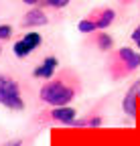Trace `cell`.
<instances>
[{
    "label": "cell",
    "mask_w": 140,
    "mask_h": 146,
    "mask_svg": "<svg viewBox=\"0 0 140 146\" xmlns=\"http://www.w3.org/2000/svg\"><path fill=\"white\" fill-rule=\"evenodd\" d=\"M83 91V83L79 73L63 67L61 71H57L55 77H51L47 81H43V85L39 87V104L47 106V108H63V106H71V102H75Z\"/></svg>",
    "instance_id": "1"
},
{
    "label": "cell",
    "mask_w": 140,
    "mask_h": 146,
    "mask_svg": "<svg viewBox=\"0 0 140 146\" xmlns=\"http://www.w3.org/2000/svg\"><path fill=\"white\" fill-rule=\"evenodd\" d=\"M140 69V51L134 47H118L106 59V73L112 81H122Z\"/></svg>",
    "instance_id": "2"
},
{
    "label": "cell",
    "mask_w": 140,
    "mask_h": 146,
    "mask_svg": "<svg viewBox=\"0 0 140 146\" xmlns=\"http://www.w3.org/2000/svg\"><path fill=\"white\" fill-rule=\"evenodd\" d=\"M0 106L10 112H25L27 102L23 98V87L14 75L0 73Z\"/></svg>",
    "instance_id": "3"
},
{
    "label": "cell",
    "mask_w": 140,
    "mask_h": 146,
    "mask_svg": "<svg viewBox=\"0 0 140 146\" xmlns=\"http://www.w3.org/2000/svg\"><path fill=\"white\" fill-rule=\"evenodd\" d=\"M77 118V110L73 106H63V108H45L35 116L37 124H63L71 126V122Z\"/></svg>",
    "instance_id": "4"
},
{
    "label": "cell",
    "mask_w": 140,
    "mask_h": 146,
    "mask_svg": "<svg viewBox=\"0 0 140 146\" xmlns=\"http://www.w3.org/2000/svg\"><path fill=\"white\" fill-rule=\"evenodd\" d=\"M59 57L57 55H47V57H43L37 65L33 67V77L35 79H41V81H47L51 77L57 75L59 71Z\"/></svg>",
    "instance_id": "5"
},
{
    "label": "cell",
    "mask_w": 140,
    "mask_h": 146,
    "mask_svg": "<svg viewBox=\"0 0 140 146\" xmlns=\"http://www.w3.org/2000/svg\"><path fill=\"white\" fill-rule=\"evenodd\" d=\"M87 16L96 23L98 31H108L116 23V10L112 6H98V8H94L90 14H87Z\"/></svg>",
    "instance_id": "6"
},
{
    "label": "cell",
    "mask_w": 140,
    "mask_h": 146,
    "mask_svg": "<svg viewBox=\"0 0 140 146\" xmlns=\"http://www.w3.org/2000/svg\"><path fill=\"white\" fill-rule=\"evenodd\" d=\"M47 23H49V16H47L45 8L35 6V8H29V10L23 14L21 27H23V29H37V27H45Z\"/></svg>",
    "instance_id": "7"
},
{
    "label": "cell",
    "mask_w": 140,
    "mask_h": 146,
    "mask_svg": "<svg viewBox=\"0 0 140 146\" xmlns=\"http://www.w3.org/2000/svg\"><path fill=\"white\" fill-rule=\"evenodd\" d=\"M138 89H136V83L132 81V85L126 89L124 98H122V112H124L130 120H136L138 116Z\"/></svg>",
    "instance_id": "8"
},
{
    "label": "cell",
    "mask_w": 140,
    "mask_h": 146,
    "mask_svg": "<svg viewBox=\"0 0 140 146\" xmlns=\"http://www.w3.org/2000/svg\"><path fill=\"white\" fill-rule=\"evenodd\" d=\"M92 43L96 45V49L100 53H112L114 51V36L110 33H104V31H98L92 35Z\"/></svg>",
    "instance_id": "9"
},
{
    "label": "cell",
    "mask_w": 140,
    "mask_h": 146,
    "mask_svg": "<svg viewBox=\"0 0 140 146\" xmlns=\"http://www.w3.org/2000/svg\"><path fill=\"white\" fill-rule=\"evenodd\" d=\"M104 124V116L102 114H96V112H90V114H85L81 118H75L71 122V126L75 128H85V126H90V128H100Z\"/></svg>",
    "instance_id": "10"
},
{
    "label": "cell",
    "mask_w": 140,
    "mask_h": 146,
    "mask_svg": "<svg viewBox=\"0 0 140 146\" xmlns=\"http://www.w3.org/2000/svg\"><path fill=\"white\" fill-rule=\"evenodd\" d=\"M12 53H14V57L25 59V57H29V55H33V53H35V49H33V47L23 39V36H21L19 41H14V43H12Z\"/></svg>",
    "instance_id": "11"
},
{
    "label": "cell",
    "mask_w": 140,
    "mask_h": 146,
    "mask_svg": "<svg viewBox=\"0 0 140 146\" xmlns=\"http://www.w3.org/2000/svg\"><path fill=\"white\" fill-rule=\"evenodd\" d=\"M77 31L81 35H94V33H98V27H96V23L92 21L90 16H83L81 21L77 23Z\"/></svg>",
    "instance_id": "12"
},
{
    "label": "cell",
    "mask_w": 140,
    "mask_h": 146,
    "mask_svg": "<svg viewBox=\"0 0 140 146\" xmlns=\"http://www.w3.org/2000/svg\"><path fill=\"white\" fill-rule=\"evenodd\" d=\"M71 0H45L41 8H51V10H61L65 6H69Z\"/></svg>",
    "instance_id": "13"
},
{
    "label": "cell",
    "mask_w": 140,
    "mask_h": 146,
    "mask_svg": "<svg viewBox=\"0 0 140 146\" xmlns=\"http://www.w3.org/2000/svg\"><path fill=\"white\" fill-rule=\"evenodd\" d=\"M12 39V27L10 25H0V43Z\"/></svg>",
    "instance_id": "14"
},
{
    "label": "cell",
    "mask_w": 140,
    "mask_h": 146,
    "mask_svg": "<svg viewBox=\"0 0 140 146\" xmlns=\"http://www.w3.org/2000/svg\"><path fill=\"white\" fill-rule=\"evenodd\" d=\"M23 144H25V138H12V140L2 142L0 146H23Z\"/></svg>",
    "instance_id": "15"
},
{
    "label": "cell",
    "mask_w": 140,
    "mask_h": 146,
    "mask_svg": "<svg viewBox=\"0 0 140 146\" xmlns=\"http://www.w3.org/2000/svg\"><path fill=\"white\" fill-rule=\"evenodd\" d=\"M130 39H132V43L136 45V43H140V25H136L134 27V31H132V35H130Z\"/></svg>",
    "instance_id": "16"
},
{
    "label": "cell",
    "mask_w": 140,
    "mask_h": 146,
    "mask_svg": "<svg viewBox=\"0 0 140 146\" xmlns=\"http://www.w3.org/2000/svg\"><path fill=\"white\" fill-rule=\"evenodd\" d=\"M23 2H25L27 6L35 8V6H43V2H45V0H23Z\"/></svg>",
    "instance_id": "17"
},
{
    "label": "cell",
    "mask_w": 140,
    "mask_h": 146,
    "mask_svg": "<svg viewBox=\"0 0 140 146\" xmlns=\"http://www.w3.org/2000/svg\"><path fill=\"white\" fill-rule=\"evenodd\" d=\"M134 83H136V89H138V102H140V77H138Z\"/></svg>",
    "instance_id": "18"
},
{
    "label": "cell",
    "mask_w": 140,
    "mask_h": 146,
    "mask_svg": "<svg viewBox=\"0 0 140 146\" xmlns=\"http://www.w3.org/2000/svg\"><path fill=\"white\" fill-rule=\"evenodd\" d=\"M134 2V0H120V4H124V6H130Z\"/></svg>",
    "instance_id": "19"
},
{
    "label": "cell",
    "mask_w": 140,
    "mask_h": 146,
    "mask_svg": "<svg viewBox=\"0 0 140 146\" xmlns=\"http://www.w3.org/2000/svg\"><path fill=\"white\" fill-rule=\"evenodd\" d=\"M0 55H2V43H0Z\"/></svg>",
    "instance_id": "20"
},
{
    "label": "cell",
    "mask_w": 140,
    "mask_h": 146,
    "mask_svg": "<svg viewBox=\"0 0 140 146\" xmlns=\"http://www.w3.org/2000/svg\"><path fill=\"white\" fill-rule=\"evenodd\" d=\"M136 49H140V43H136Z\"/></svg>",
    "instance_id": "21"
},
{
    "label": "cell",
    "mask_w": 140,
    "mask_h": 146,
    "mask_svg": "<svg viewBox=\"0 0 140 146\" xmlns=\"http://www.w3.org/2000/svg\"><path fill=\"white\" fill-rule=\"evenodd\" d=\"M138 8H140V4H138Z\"/></svg>",
    "instance_id": "22"
}]
</instances>
